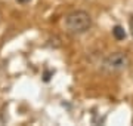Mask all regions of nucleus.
Segmentation results:
<instances>
[{
  "mask_svg": "<svg viewBox=\"0 0 133 126\" xmlns=\"http://www.w3.org/2000/svg\"><path fill=\"white\" fill-rule=\"evenodd\" d=\"M92 27V18L86 10H74L66 15L65 28L71 34H83Z\"/></svg>",
  "mask_w": 133,
  "mask_h": 126,
  "instance_id": "obj_1",
  "label": "nucleus"
},
{
  "mask_svg": "<svg viewBox=\"0 0 133 126\" xmlns=\"http://www.w3.org/2000/svg\"><path fill=\"white\" fill-rule=\"evenodd\" d=\"M129 65V58L127 55L123 52H114L108 55L102 62V68L108 73H118L126 70Z\"/></svg>",
  "mask_w": 133,
  "mask_h": 126,
  "instance_id": "obj_2",
  "label": "nucleus"
},
{
  "mask_svg": "<svg viewBox=\"0 0 133 126\" xmlns=\"http://www.w3.org/2000/svg\"><path fill=\"white\" fill-rule=\"evenodd\" d=\"M112 34H114V37L117 40H124V39H126V31H124L123 27H120V25H115V27H114Z\"/></svg>",
  "mask_w": 133,
  "mask_h": 126,
  "instance_id": "obj_3",
  "label": "nucleus"
},
{
  "mask_svg": "<svg viewBox=\"0 0 133 126\" xmlns=\"http://www.w3.org/2000/svg\"><path fill=\"white\" fill-rule=\"evenodd\" d=\"M130 27H132V34H133V18H132V21H130Z\"/></svg>",
  "mask_w": 133,
  "mask_h": 126,
  "instance_id": "obj_4",
  "label": "nucleus"
},
{
  "mask_svg": "<svg viewBox=\"0 0 133 126\" xmlns=\"http://www.w3.org/2000/svg\"><path fill=\"white\" fill-rule=\"evenodd\" d=\"M19 3H27V2H30V0H18Z\"/></svg>",
  "mask_w": 133,
  "mask_h": 126,
  "instance_id": "obj_5",
  "label": "nucleus"
}]
</instances>
